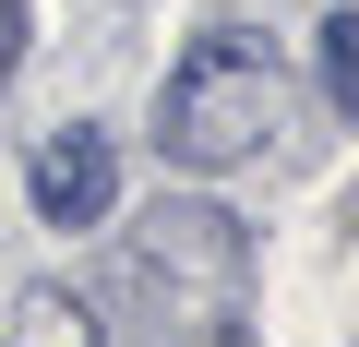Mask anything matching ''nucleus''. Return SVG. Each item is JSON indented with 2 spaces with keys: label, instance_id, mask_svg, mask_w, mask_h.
Returning a JSON list of instances; mask_svg holds the SVG:
<instances>
[{
  "label": "nucleus",
  "instance_id": "1",
  "mask_svg": "<svg viewBox=\"0 0 359 347\" xmlns=\"http://www.w3.org/2000/svg\"><path fill=\"white\" fill-rule=\"evenodd\" d=\"M276 120H287L276 48H252L240 25L192 36V48H180V72H168V96H156V144H168L180 168H240V156L276 144Z\"/></svg>",
  "mask_w": 359,
  "mask_h": 347
},
{
  "label": "nucleus",
  "instance_id": "2",
  "mask_svg": "<svg viewBox=\"0 0 359 347\" xmlns=\"http://www.w3.org/2000/svg\"><path fill=\"white\" fill-rule=\"evenodd\" d=\"M25 192H36V216L48 228H96L108 216V192H120V156H108V132H48L36 144V168H25Z\"/></svg>",
  "mask_w": 359,
  "mask_h": 347
},
{
  "label": "nucleus",
  "instance_id": "3",
  "mask_svg": "<svg viewBox=\"0 0 359 347\" xmlns=\"http://www.w3.org/2000/svg\"><path fill=\"white\" fill-rule=\"evenodd\" d=\"M0 347H108V335H96V311H84L72 287H25L13 323H0Z\"/></svg>",
  "mask_w": 359,
  "mask_h": 347
},
{
  "label": "nucleus",
  "instance_id": "4",
  "mask_svg": "<svg viewBox=\"0 0 359 347\" xmlns=\"http://www.w3.org/2000/svg\"><path fill=\"white\" fill-rule=\"evenodd\" d=\"M323 84H335V108H359V25L347 13H323Z\"/></svg>",
  "mask_w": 359,
  "mask_h": 347
},
{
  "label": "nucleus",
  "instance_id": "5",
  "mask_svg": "<svg viewBox=\"0 0 359 347\" xmlns=\"http://www.w3.org/2000/svg\"><path fill=\"white\" fill-rule=\"evenodd\" d=\"M13 60H25V0H0V84H13Z\"/></svg>",
  "mask_w": 359,
  "mask_h": 347
}]
</instances>
